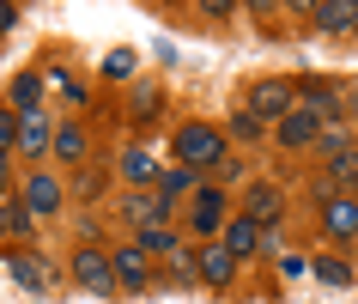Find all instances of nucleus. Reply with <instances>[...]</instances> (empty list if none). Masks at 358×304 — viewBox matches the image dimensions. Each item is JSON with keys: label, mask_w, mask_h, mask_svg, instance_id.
Segmentation results:
<instances>
[{"label": "nucleus", "mask_w": 358, "mask_h": 304, "mask_svg": "<svg viewBox=\"0 0 358 304\" xmlns=\"http://www.w3.org/2000/svg\"><path fill=\"white\" fill-rule=\"evenodd\" d=\"M176 158H182V171H219L225 165V140L207 122H189V128L176 134Z\"/></svg>", "instance_id": "nucleus-1"}, {"label": "nucleus", "mask_w": 358, "mask_h": 304, "mask_svg": "<svg viewBox=\"0 0 358 304\" xmlns=\"http://www.w3.org/2000/svg\"><path fill=\"white\" fill-rule=\"evenodd\" d=\"M292 79H262L255 92H249V116L255 122H280V116H292Z\"/></svg>", "instance_id": "nucleus-2"}, {"label": "nucleus", "mask_w": 358, "mask_h": 304, "mask_svg": "<svg viewBox=\"0 0 358 304\" xmlns=\"http://www.w3.org/2000/svg\"><path fill=\"white\" fill-rule=\"evenodd\" d=\"M73 280L85 286V292H115L110 256H103V249H79V256H73Z\"/></svg>", "instance_id": "nucleus-3"}, {"label": "nucleus", "mask_w": 358, "mask_h": 304, "mask_svg": "<svg viewBox=\"0 0 358 304\" xmlns=\"http://www.w3.org/2000/svg\"><path fill=\"white\" fill-rule=\"evenodd\" d=\"M322 122L328 116H316V110H292V116H280V146H310V140H322Z\"/></svg>", "instance_id": "nucleus-4"}, {"label": "nucleus", "mask_w": 358, "mask_h": 304, "mask_svg": "<svg viewBox=\"0 0 358 304\" xmlns=\"http://www.w3.org/2000/svg\"><path fill=\"white\" fill-rule=\"evenodd\" d=\"M243 219H249V226H262V231H273V226H280V207H285V201H280V189H273V183H255V189H249V201H243Z\"/></svg>", "instance_id": "nucleus-5"}, {"label": "nucleus", "mask_w": 358, "mask_h": 304, "mask_svg": "<svg viewBox=\"0 0 358 304\" xmlns=\"http://www.w3.org/2000/svg\"><path fill=\"white\" fill-rule=\"evenodd\" d=\"M322 226H328V237H352V226H358V207H352V195H328L322 201Z\"/></svg>", "instance_id": "nucleus-6"}, {"label": "nucleus", "mask_w": 358, "mask_h": 304, "mask_svg": "<svg viewBox=\"0 0 358 304\" xmlns=\"http://www.w3.org/2000/svg\"><path fill=\"white\" fill-rule=\"evenodd\" d=\"M19 207L37 213V219H43V213H55V207H61V183H55V177H43V171H31V189H24Z\"/></svg>", "instance_id": "nucleus-7"}, {"label": "nucleus", "mask_w": 358, "mask_h": 304, "mask_svg": "<svg viewBox=\"0 0 358 304\" xmlns=\"http://www.w3.org/2000/svg\"><path fill=\"white\" fill-rule=\"evenodd\" d=\"M110 280L128 286V292H140V286H146V256H140V249H115L110 256Z\"/></svg>", "instance_id": "nucleus-8"}, {"label": "nucleus", "mask_w": 358, "mask_h": 304, "mask_svg": "<svg viewBox=\"0 0 358 304\" xmlns=\"http://www.w3.org/2000/svg\"><path fill=\"white\" fill-rule=\"evenodd\" d=\"M219 226H225V195H219V189H201V195H194V231L213 237Z\"/></svg>", "instance_id": "nucleus-9"}, {"label": "nucleus", "mask_w": 358, "mask_h": 304, "mask_svg": "<svg viewBox=\"0 0 358 304\" xmlns=\"http://www.w3.org/2000/svg\"><path fill=\"white\" fill-rule=\"evenodd\" d=\"M194 268H201V280H207V286H231V274H237V262H231V249H225V244H213Z\"/></svg>", "instance_id": "nucleus-10"}, {"label": "nucleus", "mask_w": 358, "mask_h": 304, "mask_svg": "<svg viewBox=\"0 0 358 304\" xmlns=\"http://www.w3.org/2000/svg\"><path fill=\"white\" fill-rule=\"evenodd\" d=\"M225 249H231V262L255 256V249H262V226H249V219H231V231H225Z\"/></svg>", "instance_id": "nucleus-11"}, {"label": "nucleus", "mask_w": 358, "mask_h": 304, "mask_svg": "<svg viewBox=\"0 0 358 304\" xmlns=\"http://www.w3.org/2000/svg\"><path fill=\"white\" fill-rule=\"evenodd\" d=\"M49 146H55L61 165H79V158H85V128H73V122H67L61 134H49Z\"/></svg>", "instance_id": "nucleus-12"}, {"label": "nucleus", "mask_w": 358, "mask_h": 304, "mask_svg": "<svg viewBox=\"0 0 358 304\" xmlns=\"http://www.w3.org/2000/svg\"><path fill=\"white\" fill-rule=\"evenodd\" d=\"M19 152H31V158L49 152V122L43 116H19Z\"/></svg>", "instance_id": "nucleus-13"}, {"label": "nucleus", "mask_w": 358, "mask_h": 304, "mask_svg": "<svg viewBox=\"0 0 358 304\" xmlns=\"http://www.w3.org/2000/svg\"><path fill=\"white\" fill-rule=\"evenodd\" d=\"M6 268H13V280L31 286V292H43V286H49V280H43V262H37V256H6Z\"/></svg>", "instance_id": "nucleus-14"}, {"label": "nucleus", "mask_w": 358, "mask_h": 304, "mask_svg": "<svg viewBox=\"0 0 358 304\" xmlns=\"http://www.w3.org/2000/svg\"><path fill=\"white\" fill-rule=\"evenodd\" d=\"M303 110L328 116V110H334V85H328V79H316V74H310V79H303Z\"/></svg>", "instance_id": "nucleus-15"}, {"label": "nucleus", "mask_w": 358, "mask_h": 304, "mask_svg": "<svg viewBox=\"0 0 358 304\" xmlns=\"http://www.w3.org/2000/svg\"><path fill=\"white\" fill-rule=\"evenodd\" d=\"M352 19H358V13L346 6V0H328V6H316V25H322V31H352Z\"/></svg>", "instance_id": "nucleus-16"}, {"label": "nucleus", "mask_w": 358, "mask_h": 304, "mask_svg": "<svg viewBox=\"0 0 358 304\" xmlns=\"http://www.w3.org/2000/svg\"><path fill=\"white\" fill-rule=\"evenodd\" d=\"M128 219H134L140 231L158 226V219H164V201H158V195H134V201H128Z\"/></svg>", "instance_id": "nucleus-17"}, {"label": "nucleus", "mask_w": 358, "mask_h": 304, "mask_svg": "<svg viewBox=\"0 0 358 304\" xmlns=\"http://www.w3.org/2000/svg\"><path fill=\"white\" fill-rule=\"evenodd\" d=\"M37 97H43V79L37 74H19V79H13V116H19V110H37Z\"/></svg>", "instance_id": "nucleus-18"}, {"label": "nucleus", "mask_w": 358, "mask_h": 304, "mask_svg": "<svg viewBox=\"0 0 358 304\" xmlns=\"http://www.w3.org/2000/svg\"><path fill=\"white\" fill-rule=\"evenodd\" d=\"M189 189H194V171H182V165L158 171V201H176V195H189Z\"/></svg>", "instance_id": "nucleus-19"}, {"label": "nucleus", "mask_w": 358, "mask_h": 304, "mask_svg": "<svg viewBox=\"0 0 358 304\" xmlns=\"http://www.w3.org/2000/svg\"><path fill=\"white\" fill-rule=\"evenodd\" d=\"M140 256H176V237L164 226H146L140 231Z\"/></svg>", "instance_id": "nucleus-20"}, {"label": "nucleus", "mask_w": 358, "mask_h": 304, "mask_svg": "<svg viewBox=\"0 0 358 304\" xmlns=\"http://www.w3.org/2000/svg\"><path fill=\"white\" fill-rule=\"evenodd\" d=\"M122 171H128V183H146V177H158V171H152V152H146V146H134L128 158H122Z\"/></svg>", "instance_id": "nucleus-21"}, {"label": "nucleus", "mask_w": 358, "mask_h": 304, "mask_svg": "<svg viewBox=\"0 0 358 304\" xmlns=\"http://www.w3.org/2000/svg\"><path fill=\"white\" fill-rule=\"evenodd\" d=\"M316 274H322L328 286H352V262H340V256H322V262H316Z\"/></svg>", "instance_id": "nucleus-22"}, {"label": "nucleus", "mask_w": 358, "mask_h": 304, "mask_svg": "<svg viewBox=\"0 0 358 304\" xmlns=\"http://www.w3.org/2000/svg\"><path fill=\"white\" fill-rule=\"evenodd\" d=\"M231 134H237V140H262V122H255L249 110H237L231 116Z\"/></svg>", "instance_id": "nucleus-23"}, {"label": "nucleus", "mask_w": 358, "mask_h": 304, "mask_svg": "<svg viewBox=\"0 0 358 304\" xmlns=\"http://www.w3.org/2000/svg\"><path fill=\"white\" fill-rule=\"evenodd\" d=\"M0 226H6V231H19V237H31V226H37V219H31L24 207H6V213H0Z\"/></svg>", "instance_id": "nucleus-24"}, {"label": "nucleus", "mask_w": 358, "mask_h": 304, "mask_svg": "<svg viewBox=\"0 0 358 304\" xmlns=\"http://www.w3.org/2000/svg\"><path fill=\"white\" fill-rule=\"evenodd\" d=\"M6 146H19V116L0 110V158H6Z\"/></svg>", "instance_id": "nucleus-25"}, {"label": "nucleus", "mask_w": 358, "mask_h": 304, "mask_svg": "<svg viewBox=\"0 0 358 304\" xmlns=\"http://www.w3.org/2000/svg\"><path fill=\"white\" fill-rule=\"evenodd\" d=\"M134 116H140V122H152V116H158V92H152V85H140V97H134Z\"/></svg>", "instance_id": "nucleus-26"}, {"label": "nucleus", "mask_w": 358, "mask_h": 304, "mask_svg": "<svg viewBox=\"0 0 358 304\" xmlns=\"http://www.w3.org/2000/svg\"><path fill=\"white\" fill-rule=\"evenodd\" d=\"M103 74H110V79H128V74H134V55H122V49H115V55L103 61Z\"/></svg>", "instance_id": "nucleus-27"}, {"label": "nucleus", "mask_w": 358, "mask_h": 304, "mask_svg": "<svg viewBox=\"0 0 358 304\" xmlns=\"http://www.w3.org/2000/svg\"><path fill=\"white\" fill-rule=\"evenodd\" d=\"M19 25V6H0V31H13Z\"/></svg>", "instance_id": "nucleus-28"}, {"label": "nucleus", "mask_w": 358, "mask_h": 304, "mask_svg": "<svg viewBox=\"0 0 358 304\" xmlns=\"http://www.w3.org/2000/svg\"><path fill=\"white\" fill-rule=\"evenodd\" d=\"M6 177H13V165H6V158H0V183H6Z\"/></svg>", "instance_id": "nucleus-29"}, {"label": "nucleus", "mask_w": 358, "mask_h": 304, "mask_svg": "<svg viewBox=\"0 0 358 304\" xmlns=\"http://www.w3.org/2000/svg\"><path fill=\"white\" fill-rule=\"evenodd\" d=\"M0 213H6V207H0Z\"/></svg>", "instance_id": "nucleus-30"}]
</instances>
